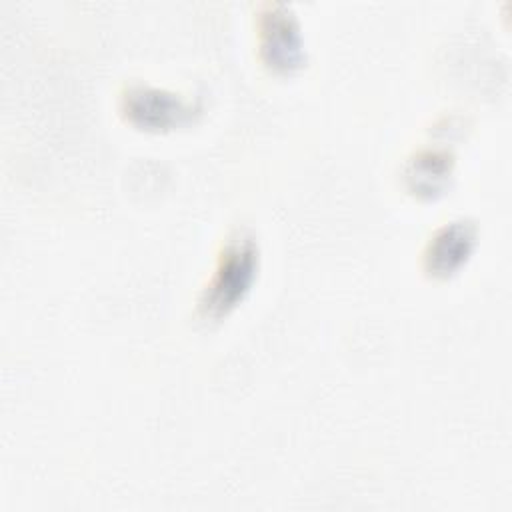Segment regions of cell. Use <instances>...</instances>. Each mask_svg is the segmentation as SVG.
Wrapping results in <instances>:
<instances>
[{"label": "cell", "instance_id": "277c9868", "mask_svg": "<svg viewBox=\"0 0 512 512\" xmlns=\"http://www.w3.org/2000/svg\"><path fill=\"white\" fill-rule=\"evenodd\" d=\"M478 230L470 220H454L440 226L422 252V266L434 278L456 274L470 258L476 246Z\"/></svg>", "mask_w": 512, "mask_h": 512}, {"label": "cell", "instance_id": "3957f363", "mask_svg": "<svg viewBox=\"0 0 512 512\" xmlns=\"http://www.w3.org/2000/svg\"><path fill=\"white\" fill-rule=\"evenodd\" d=\"M258 52L262 64L274 74H292L306 62L304 38L290 6L262 4L258 12Z\"/></svg>", "mask_w": 512, "mask_h": 512}, {"label": "cell", "instance_id": "6da1fadb", "mask_svg": "<svg viewBox=\"0 0 512 512\" xmlns=\"http://www.w3.org/2000/svg\"><path fill=\"white\" fill-rule=\"evenodd\" d=\"M258 264L260 250L256 238L244 230L230 234L198 296V316L206 322H218L228 316L252 290Z\"/></svg>", "mask_w": 512, "mask_h": 512}, {"label": "cell", "instance_id": "5b68a950", "mask_svg": "<svg viewBox=\"0 0 512 512\" xmlns=\"http://www.w3.org/2000/svg\"><path fill=\"white\" fill-rule=\"evenodd\" d=\"M454 160L444 150H420L416 152L406 166L404 178L408 188L418 196H438L448 186L452 176Z\"/></svg>", "mask_w": 512, "mask_h": 512}, {"label": "cell", "instance_id": "7a4b0ae2", "mask_svg": "<svg viewBox=\"0 0 512 512\" xmlns=\"http://www.w3.org/2000/svg\"><path fill=\"white\" fill-rule=\"evenodd\" d=\"M200 104L178 92L150 84H130L120 96V114L126 122L148 132H166L194 122Z\"/></svg>", "mask_w": 512, "mask_h": 512}]
</instances>
